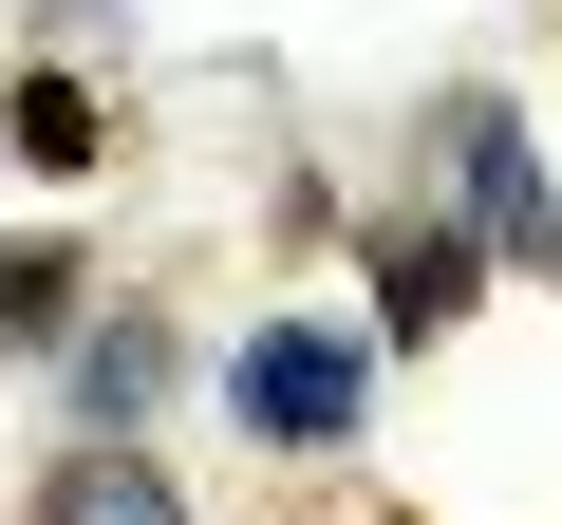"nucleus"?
I'll return each mask as SVG.
<instances>
[{
	"label": "nucleus",
	"mask_w": 562,
	"mask_h": 525,
	"mask_svg": "<svg viewBox=\"0 0 562 525\" xmlns=\"http://www.w3.org/2000/svg\"><path fill=\"white\" fill-rule=\"evenodd\" d=\"M431 206L506 262V282H562V169L525 150V94H431Z\"/></svg>",
	"instance_id": "1"
},
{
	"label": "nucleus",
	"mask_w": 562,
	"mask_h": 525,
	"mask_svg": "<svg viewBox=\"0 0 562 525\" xmlns=\"http://www.w3.org/2000/svg\"><path fill=\"white\" fill-rule=\"evenodd\" d=\"M357 413H375V320H244L225 338V432L244 450H357Z\"/></svg>",
	"instance_id": "2"
},
{
	"label": "nucleus",
	"mask_w": 562,
	"mask_h": 525,
	"mask_svg": "<svg viewBox=\"0 0 562 525\" xmlns=\"http://www.w3.org/2000/svg\"><path fill=\"white\" fill-rule=\"evenodd\" d=\"M357 262H375V338H413V357H431V338H450V320L506 282V262H487V244H469L431 188H413V206H375V225H357Z\"/></svg>",
	"instance_id": "3"
},
{
	"label": "nucleus",
	"mask_w": 562,
	"mask_h": 525,
	"mask_svg": "<svg viewBox=\"0 0 562 525\" xmlns=\"http://www.w3.org/2000/svg\"><path fill=\"white\" fill-rule=\"evenodd\" d=\"M57 394H76V432H150V394H169V320H150V301L76 320V338H57Z\"/></svg>",
	"instance_id": "4"
},
{
	"label": "nucleus",
	"mask_w": 562,
	"mask_h": 525,
	"mask_svg": "<svg viewBox=\"0 0 562 525\" xmlns=\"http://www.w3.org/2000/svg\"><path fill=\"white\" fill-rule=\"evenodd\" d=\"M38 525H188V488L150 469V432H76L38 469Z\"/></svg>",
	"instance_id": "5"
},
{
	"label": "nucleus",
	"mask_w": 562,
	"mask_h": 525,
	"mask_svg": "<svg viewBox=\"0 0 562 525\" xmlns=\"http://www.w3.org/2000/svg\"><path fill=\"white\" fill-rule=\"evenodd\" d=\"M0 150H20L38 188H76V169L113 150V113H94V76H76V57H20V94H0Z\"/></svg>",
	"instance_id": "6"
},
{
	"label": "nucleus",
	"mask_w": 562,
	"mask_h": 525,
	"mask_svg": "<svg viewBox=\"0 0 562 525\" xmlns=\"http://www.w3.org/2000/svg\"><path fill=\"white\" fill-rule=\"evenodd\" d=\"M76 320H94V262L57 225H20V244H0V338H76Z\"/></svg>",
	"instance_id": "7"
}]
</instances>
